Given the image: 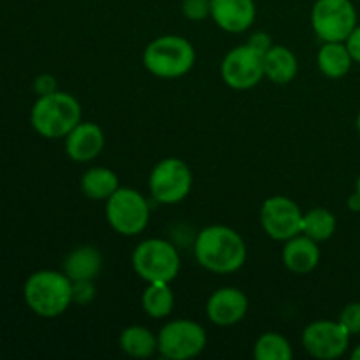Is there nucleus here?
I'll use <instances>...</instances> for the list:
<instances>
[{"instance_id": "obj_1", "label": "nucleus", "mask_w": 360, "mask_h": 360, "mask_svg": "<svg viewBox=\"0 0 360 360\" xmlns=\"http://www.w3.org/2000/svg\"><path fill=\"white\" fill-rule=\"evenodd\" d=\"M197 262L207 271L227 274L245 264L246 246L241 236L224 225L206 227L195 241Z\"/></svg>"}, {"instance_id": "obj_2", "label": "nucleus", "mask_w": 360, "mask_h": 360, "mask_svg": "<svg viewBox=\"0 0 360 360\" xmlns=\"http://www.w3.org/2000/svg\"><path fill=\"white\" fill-rule=\"evenodd\" d=\"M23 295L35 315L55 319L72 302V281L56 271H37L28 276Z\"/></svg>"}, {"instance_id": "obj_3", "label": "nucleus", "mask_w": 360, "mask_h": 360, "mask_svg": "<svg viewBox=\"0 0 360 360\" xmlns=\"http://www.w3.org/2000/svg\"><path fill=\"white\" fill-rule=\"evenodd\" d=\"M35 132L46 139L67 137V134L81 122V105L72 95L53 91L41 95L30 112Z\"/></svg>"}, {"instance_id": "obj_4", "label": "nucleus", "mask_w": 360, "mask_h": 360, "mask_svg": "<svg viewBox=\"0 0 360 360\" xmlns=\"http://www.w3.org/2000/svg\"><path fill=\"white\" fill-rule=\"evenodd\" d=\"M195 62V51L186 39L164 35L151 42L144 51V65L158 77H179L188 72Z\"/></svg>"}, {"instance_id": "obj_5", "label": "nucleus", "mask_w": 360, "mask_h": 360, "mask_svg": "<svg viewBox=\"0 0 360 360\" xmlns=\"http://www.w3.org/2000/svg\"><path fill=\"white\" fill-rule=\"evenodd\" d=\"M132 266L148 283H169L179 273V255L171 243L148 239L134 252Z\"/></svg>"}, {"instance_id": "obj_6", "label": "nucleus", "mask_w": 360, "mask_h": 360, "mask_svg": "<svg viewBox=\"0 0 360 360\" xmlns=\"http://www.w3.org/2000/svg\"><path fill=\"white\" fill-rule=\"evenodd\" d=\"M311 21L320 39L343 42L357 27V11L350 0H316Z\"/></svg>"}, {"instance_id": "obj_7", "label": "nucleus", "mask_w": 360, "mask_h": 360, "mask_svg": "<svg viewBox=\"0 0 360 360\" xmlns=\"http://www.w3.org/2000/svg\"><path fill=\"white\" fill-rule=\"evenodd\" d=\"M108 221L116 232L136 236L146 229L150 220V206L139 192L132 188H118L108 199Z\"/></svg>"}, {"instance_id": "obj_8", "label": "nucleus", "mask_w": 360, "mask_h": 360, "mask_svg": "<svg viewBox=\"0 0 360 360\" xmlns=\"http://www.w3.org/2000/svg\"><path fill=\"white\" fill-rule=\"evenodd\" d=\"M206 347V333L192 320L169 322L158 336V350L171 360L197 357Z\"/></svg>"}, {"instance_id": "obj_9", "label": "nucleus", "mask_w": 360, "mask_h": 360, "mask_svg": "<svg viewBox=\"0 0 360 360\" xmlns=\"http://www.w3.org/2000/svg\"><path fill=\"white\" fill-rule=\"evenodd\" d=\"M192 188V172L179 158H165L150 176L151 195L164 204H176L185 199Z\"/></svg>"}, {"instance_id": "obj_10", "label": "nucleus", "mask_w": 360, "mask_h": 360, "mask_svg": "<svg viewBox=\"0 0 360 360\" xmlns=\"http://www.w3.org/2000/svg\"><path fill=\"white\" fill-rule=\"evenodd\" d=\"M264 74V55L250 44L229 51L221 63L224 81L236 90H248L255 86Z\"/></svg>"}, {"instance_id": "obj_11", "label": "nucleus", "mask_w": 360, "mask_h": 360, "mask_svg": "<svg viewBox=\"0 0 360 360\" xmlns=\"http://www.w3.org/2000/svg\"><path fill=\"white\" fill-rule=\"evenodd\" d=\"M302 217L297 204L288 197H271L264 202L260 221L267 234L276 241H288L302 232Z\"/></svg>"}, {"instance_id": "obj_12", "label": "nucleus", "mask_w": 360, "mask_h": 360, "mask_svg": "<svg viewBox=\"0 0 360 360\" xmlns=\"http://www.w3.org/2000/svg\"><path fill=\"white\" fill-rule=\"evenodd\" d=\"M350 333L340 322H315L302 333V345L309 355L322 360L338 359L347 352Z\"/></svg>"}, {"instance_id": "obj_13", "label": "nucleus", "mask_w": 360, "mask_h": 360, "mask_svg": "<svg viewBox=\"0 0 360 360\" xmlns=\"http://www.w3.org/2000/svg\"><path fill=\"white\" fill-rule=\"evenodd\" d=\"M248 309V299L238 288H220L214 292L207 301V316L213 323L221 327L234 326L243 316L246 315Z\"/></svg>"}, {"instance_id": "obj_14", "label": "nucleus", "mask_w": 360, "mask_h": 360, "mask_svg": "<svg viewBox=\"0 0 360 360\" xmlns=\"http://www.w3.org/2000/svg\"><path fill=\"white\" fill-rule=\"evenodd\" d=\"M211 16L227 32H245L255 20L253 0H211Z\"/></svg>"}, {"instance_id": "obj_15", "label": "nucleus", "mask_w": 360, "mask_h": 360, "mask_svg": "<svg viewBox=\"0 0 360 360\" xmlns=\"http://www.w3.org/2000/svg\"><path fill=\"white\" fill-rule=\"evenodd\" d=\"M104 148V134L95 123H77L65 141V151L72 160H94Z\"/></svg>"}, {"instance_id": "obj_16", "label": "nucleus", "mask_w": 360, "mask_h": 360, "mask_svg": "<svg viewBox=\"0 0 360 360\" xmlns=\"http://www.w3.org/2000/svg\"><path fill=\"white\" fill-rule=\"evenodd\" d=\"M283 262L292 273L306 274L315 269L320 262V250L316 241L308 236H295L288 239L283 250Z\"/></svg>"}, {"instance_id": "obj_17", "label": "nucleus", "mask_w": 360, "mask_h": 360, "mask_svg": "<svg viewBox=\"0 0 360 360\" xmlns=\"http://www.w3.org/2000/svg\"><path fill=\"white\" fill-rule=\"evenodd\" d=\"M264 72L273 83H290L297 74V58L285 46H273L264 55Z\"/></svg>"}, {"instance_id": "obj_18", "label": "nucleus", "mask_w": 360, "mask_h": 360, "mask_svg": "<svg viewBox=\"0 0 360 360\" xmlns=\"http://www.w3.org/2000/svg\"><path fill=\"white\" fill-rule=\"evenodd\" d=\"M102 266V257L91 246H81L65 259L63 269L70 281L94 280Z\"/></svg>"}, {"instance_id": "obj_19", "label": "nucleus", "mask_w": 360, "mask_h": 360, "mask_svg": "<svg viewBox=\"0 0 360 360\" xmlns=\"http://www.w3.org/2000/svg\"><path fill=\"white\" fill-rule=\"evenodd\" d=\"M352 62L354 58H352L350 51L341 42H327L319 51V67L327 77L338 79V77L347 76Z\"/></svg>"}, {"instance_id": "obj_20", "label": "nucleus", "mask_w": 360, "mask_h": 360, "mask_svg": "<svg viewBox=\"0 0 360 360\" xmlns=\"http://www.w3.org/2000/svg\"><path fill=\"white\" fill-rule=\"evenodd\" d=\"M120 347L130 357L148 359L158 348V340H155V336L146 327L134 326L123 330L120 336Z\"/></svg>"}, {"instance_id": "obj_21", "label": "nucleus", "mask_w": 360, "mask_h": 360, "mask_svg": "<svg viewBox=\"0 0 360 360\" xmlns=\"http://www.w3.org/2000/svg\"><path fill=\"white\" fill-rule=\"evenodd\" d=\"M81 188L90 199H109L118 190V178L105 167H94L81 179Z\"/></svg>"}, {"instance_id": "obj_22", "label": "nucleus", "mask_w": 360, "mask_h": 360, "mask_svg": "<svg viewBox=\"0 0 360 360\" xmlns=\"http://www.w3.org/2000/svg\"><path fill=\"white\" fill-rule=\"evenodd\" d=\"M174 295L169 283H150L143 294V308L153 319H164L172 311Z\"/></svg>"}, {"instance_id": "obj_23", "label": "nucleus", "mask_w": 360, "mask_h": 360, "mask_svg": "<svg viewBox=\"0 0 360 360\" xmlns=\"http://www.w3.org/2000/svg\"><path fill=\"white\" fill-rule=\"evenodd\" d=\"M336 231V217L330 211L316 207L302 217V234L313 241H326Z\"/></svg>"}, {"instance_id": "obj_24", "label": "nucleus", "mask_w": 360, "mask_h": 360, "mask_svg": "<svg viewBox=\"0 0 360 360\" xmlns=\"http://www.w3.org/2000/svg\"><path fill=\"white\" fill-rule=\"evenodd\" d=\"M253 355L257 360H290L292 348L283 336L267 333L259 338Z\"/></svg>"}, {"instance_id": "obj_25", "label": "nucleus", "mask_w": 360, "mask_h": 360, "mask_svg": "<svg viewBox=\"0 0 360 360\" xmlns=\"http://www.w3.org/2000/svg\"><path fill=\"white\" fill-rule=\"evenodd\" d=\"M181 9L188 20H206L211 14V0H183Z\"/></svg>"}, {"instance_id": "obj_26", "label": "nucleus", "mask_w": 360, "mask_h": 360, "mask_svg": "<svg viewBox=\"0 0 360 360\" xmlns=\"http://www.w3.org/2000/svg\"><path fill=\"white\" fill-rule=\"evenodd\" d=\"M340 323L352 334H360V302H352L341 311Z\"/></svg>"}, {"instance_id": "obj_27", "label": "nucleus", "mask_w": 360, "mask_h": 360, "mask_svg": "<svg viewBox=\"0 0 360 360\" xmlns=\"http://www.w3.org/2000/svg\"><path fill=\"white\" fill-rule=\"evenodd\" d=\"M95 290L91 280H79L72 281V301H77L79 304H86L94 299Z\"/></svg>"}, {"instance_id": "obj_28", "label": "nucleus", "mask_w": 360, "mask_h": 360, "mask_svg": "<svg viewBox=\"0 0 360 360\" xmlns=\"http://www.w3.org/2000/svg\"><path fill=\"white\" fill-rule=\"evenodd\" d=\"M34 90L37 91L39 97H41V95L53 94V91H56L55 77L49 76V74H41V76L34 81Z\"/></svg>"}, {"instance_id": "obj_29", "label": "nucleus", "mask_w": 360, "mask_h": 360, "mask_svg": "<svg viewBox=\"0 0 360 360\" xmlns=\"http://www.w3.org/2000/svg\"><path fill=\"white\" fill-rule=\"evenodd\" d=\"M248 44L252 46L253 49H257L259 53H262V55H266V51H269V49L273 48L269 35L262 34V32H257V34H253Z\"/></svg>"}, {"instance_id": "obj_30", "label": "nucleus", "mask_w": 360, "mask_h": 360, "mask_svg": "<svg viewBox=\"0 0 360 360\" xmlns=\"http://www.w3.org/2000/svg\"><path fill=\"white\" fill-rule=\"evenodd\" d=\"M347 48H348V51H350L352 58H354L355 62L360 63V27H355L354 32L348 35Z\"/></svg>"}, {"instance_id": "obj_31", "label": "nucleus", "mask_w": 360, "mask_h": 360, "mask_svg": "<svg viewBox=\"0 0 360 360\" xmlns=\"http://www.w3.org/2000/svg\"><path fill=\"white\" fill-rule=\"evenodd\" d=\"M348 207H350L352 211H360V193L355 192L354 195L348 199Z\"/></svg>"}, {"instance_id": "obj_32", "label": "nucleus", "mask_w": 360, "mask_h": 360, "mask_svg": "<svg viewBox=\"0 0 360 360\" xmlns=\"http://www.w3.org/2000/svg\"><path fill=\"white\" fill-rule=\"evenodd\" d=\"M352 359H354V360H360V345H359L357 348H355L354 352H352Z\"/></svg>"}, {"instance_id": "obj_33", "label": "nucleus", "mask_w": 360, "mask_h": 360, "mask_svg": "<svg viewBox=\"0 0 360 360\" xmlns=\"http://www.w3.org/2000/svg\"><path fill=\"white\" fill-rule=\"evenodd\" d=\"M357 192L360 193V176H359V179H357Z\"/></svg>"}, {"instance_id": "obj_34", "label": "nucleus", "mask_w": 360, "mask_h": 360, "mask_svg": "<svg viewBox=\"0 0 360 360\" xmlns=\"http://www.w3.org/2000/svg\"><path fill=\"white\" fill-rule=\"evenodd\" d=\"M357 129H359V132H360V112H359V118H357Z\"/></svg>"}]
</instances>
